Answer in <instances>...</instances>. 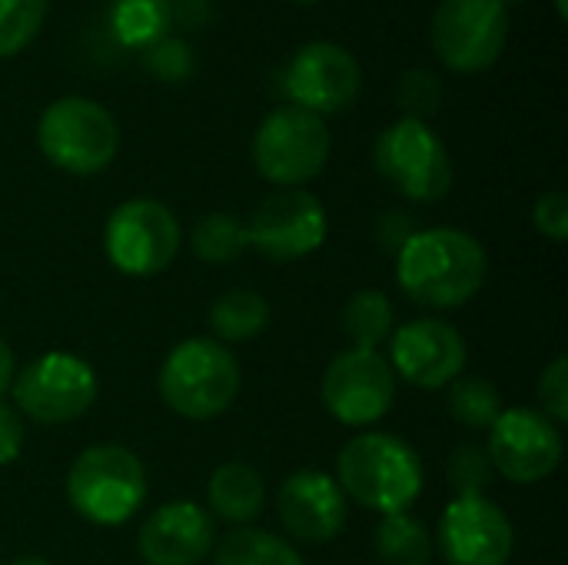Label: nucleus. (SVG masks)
Masks as SVG:
<instances>
[{
  "label": "nucleus",
  "mask_w": 568,
  "mask_h": 565,
  "mask_svg": "<svg viewBox=\"0 0 568 565\" xmlns=\"http://www.w3.org/2000/svg\"><path fill=\"white\" fill-rule=\"evenodd\" d=\"M326 413L343 426H373L379 423L396 400V373L379 350H346L339 353L320 386Z\"/></svg>",
  "instance_id": "11"
},
{
  "label": "nucleus",
  "mask_w": 568,
  "mask_h": 565,
  "mask_svg": "<svg viewBox=\"0 0 568 565\" xmlns=\"http://www.w3.org/2000/svg\"><path fill=\"white\" fill-rule=\"evenodd\" d=\"M23 440H27V430H23V416L0 400V466L13 463L23 450Z\"/></svg>",
  "instance_id": "34"
},
{
  "label": "nucleus",
  "mask_w": 568,
  "mask_h": 565,
  "mask_svg": "<svg viewBox=\"0 0 568 565\" xmlns=\"http://www.w3.org/2000/svg\"><path fill=\"white\" fill-rule=\"evenodd\" d=\"M280 523L283 529L310 546L329 543L343 533L346 526V496L339 483L320 470H300L286 476L276 496Z\"/></svg>",
  "instance_id": "18"
},
{
  "label": "nucleus",
  "mask_w": 568,
  "mask_h": 565,
  "mask_svg": "<svg viewBox=\"0 0 568 565\" xmlns=\"http://www.w3.org/2000/svg\"><path fill=\"white\" fill-rule=\"evenodd\" d=\"M143 63H146V70H150L156 80H163V83H180V80H186V77L193 73L196 57H193V50H190L183 40L160 37V40H153V43L143 50Z\"/></svg>",
  "instance_id": "29"
},
{
  "label": "nucleus",
  "mask_w": 568,
  "mask_h": 565,
  "mask_svg": "<svg viewBox=\"0 0 568 565\" xmlns=\"http://www.w3.org/2000/svg\"><path fill=\"white\" fill-rule=\"evenodd\" d=\"M67 500L73 513L93 526H123L146 500V470L126 446H90L67 473Z\"/></svg>",
  "instance_id": "3"
},
{
  "label": "nucleus",
  "mask_w": 568,
  "mask_h": 565,
  "mask_svg": "<svg viewBox=\"0 0 568 565\" xmlns=\"http://www.w3.org/2000/svg\"><path fill=\"white\" fill-rule=\"evenodd\" d=\"M506 7H513V3H526V0H503Z\"/></svg>",
  "instance_id": "38"
},
{
  "label": "nucleus",
  "mask_w": 568,
  "mask_h": 565,
  "mask_svg": "<svg viewBox=\"0 0 568 565\" xmlns=\"http://www.w3.org/2000/svg\"><path fill=\"white\" fill-rule=\"evenodd\" d=\"M183 233L173 210L160 200L136 196L120 203L103 226V250L113 270L123 276H156L180 253Z\"/></svg>",
  "instance_id": "9"
},
{
  "label": "nucleus",
  "mask_w": 568,
  "mask_h": 565,
  "mask_svg": "<svg viewBox=\"0 0 568 565\" xmlns=\"http://www.w3.org/2000/svg\"><path fill=\"white\" fill-rule=\"evenodd\" d=\"M326 210L310 190H276L250 216V246L273 263H296L326 243Z\"/></svg>",
  "instance_id": "13"
},
{
  "label": "nucleus",
  "mask_w": 568,
  "mask_h": 565,
  "mask_svg": "<svg viewBox=\"0 0 568 565\" xmlns=\"http://www.w3.org/2000/svg\"><path fill=\"white\" fill-rule=\"evenodd\" d=\"M13 410L40 426L80 420L97 400V373L87 360L53 350L13 373Z\"/></svg>",
  "instance_id": "8"
},
{
  "label": "nucleus",
  "mask_w": 568,
  "mask_h": 565,
  "mask_svg": "<svg viewBox=\"0 0 568 565\" xmlns=\"http://www.w3.org/2000/svg\"><path fill=\"white\" fill-rule=\"evenodd\" d=\"M449 413L466 430H493L503 413L499 390L483 376H459L449 383Z\"/></svg>",
  "instance_id": "25"
},
{
  "label": "nucleus",
  "mask_w": 568,
  "mask_h": 565,
  "mask_svg": "<svg viewBox=\"0 0 568 565\" xmlns=\"http://www.w3.org/2000/svg\"><path fill=\"white\" fill-rule=\"evenodd\" d=\"M532 223L536 230L552 240V243H566L568 240V196L562 190L542 193L532 206Z\"/></svg>",
  "instance_id": "32"
},
{
  "label": "nucleus",
  "mask_w": 568,
  "mask_h": 565,
  "mask_svg": "<svg viewBox=\"0 0 568 565\" xmlns=\"http://www.w3.org/2000/svg\"><path fill=\"white\" fill-rule=\"evenodd\" d=\"M156 386L176 416L213 420L226 413L240 393V363L223 343L193 336L170 350Z\"/></svg>",
  "instance_id": "4"
},
{
  "label": "nucleus",
  "mask_w": 568,
  "mask_h": 565,
  "mask_svg": "<svg viewBox=\"0 0 568 565\" xmlns=\"http://www.w3.org/2000/svg\"><path fill=\"white\" fill-rule=\"evenodd\" d=\"M556 13H559V20H566V17H568V0H556Z\"/></svg>",
  "instance_id": "37"
},
{
  "label": "nucleus",
  "mask_w": 568,
  "mask_h": 565,
  "mask_svg": "<svg viewBox=\"0 0 568 565\" xmlns=\"http://www.w3.org/2000/svg\"><path fill=\"white\" fill-rule=\"evenodd\" d=\"M489 463L493 470L519 486L542 483L552 476L562 463L566 443H562V426H556L549 416L539 410H503L499 420L489 430Z\"/></svg>",
  "instance_id": "12"
},
{
  "label": "nucleus",
  "mask_w": 568,
  "mask_h": 565,
  "mask_svg": "<svg viewBox=\"0 0 568 565\" xmlns=\"http://www.w3.org/2000/svg\"><path fill=\"white\" fill-rule=\"evenodd\" d=\"M329 147L333 140L323 117L300 107H280L263 117L253 137V163L266 183L283 190H303L323 173Z\"/></svg>",
  "instance_id": "6"
},
{
  "label": "nucleus",
  "mask_w": 568,
  "mask_h": 565,
  "mask_svg": "<svg viewBox=\"0 0 568 565\" xmlns=\"http://www.w3.org/2000/svg\"><path fill=\"white\" fill-rule=\"evenodd\" d=\"M113 23L123 43L130 47H150L166 33L170 23V3L166 0H116Z\"/></svg>",
  "instance_id": "26"
},
{
  "label": "nucleus",
  "mask_w": 568,
  "mask_h": 565,
  "mask_svg": "<svg viewBox=\"0 0 568 565\" xmlns=\"http://www.w3.org/2000/svg\"><path fill=\"white\" fill-rule=\"evenodd\" d=\"M190 246L203 263H233V260H240L246 253L250 233H246V223L236 213H206L193 226Z\"/></svg>",
  "instance_id": "24"
},
{
  "label": "nucleus",
  "mask_w": 568,
  "mask_h": 565,
  "mask_svg": "<svg viewBox=\"0 0 568 565\" xmlns=\"http://www.w3.org/2000/svg\"><path fill=\"white\" fill-rule=\"evenodd\" d=\"M443 103V83L433 70L416 67L409 73H403L399 80V107L406 117L413 120H426L429 113H436Z\"/></svg>",
  "instance_id": "30"
},
{
  "label": "nucleus",
  "mask_w": 568,
  "mask_h": 565,
  "mask_svg": "<svg viewBox=\"0 0 568 565\" xmlns=\"http://www.w3.org/2000/svg\"><path fill=\"white\" fill-rule=\"evenodd\" d=\"M10 383H13V353H10V346L0 340V400H3V393L10 390Z\"/></svg>",
  "instance_id": "35"
},
{
  "label": "nucleus",
  "mask_w": 568,
  "mask_h": 565,
  "mask_svg": "<svg viewBox=\"0 0 568 565\" xmlns=\"http://www.w3.org/2000/svg\"><path fill=\"white\" fill-rule=\"evenodd\" d=\"M493 476L496 470L483 446H459L449 460V483L456 496H486V486L493 483Z\"/></svg>",
  "instance_id": "28"
},
{
  "label": "nucleus",
  "mask_w": 568,
  "mask_h": 565,
  "mask_svg": "<svg viewBox=\"0 0 568 565\" xmlns=\"http://www.w3.org/2000/svg\"><path fill=\"white\" fill-rule=\"evenodd\" d=\"M376 173L413 203H436L453 190V160L426 120L399 117L373 147Z\"/></svg>",
  "instance_id": "7"
},
{
  "label": "nucleus",
  "mask_w": 568,
  "mask_h": 565,
  "mask_svg": "<svg viewBox=\"0 0 568 565\" xmlns=\"http://www.w3.org/2000/svg\"><path fill=\"white\" fill-rule=\"evenodd\" d=\"M10 565H50L47 559H40V556H20V559H13Z\"/></svg>",
  "instance_id": "36"
},
{
  "label": "nucleus",
  "mask_w": 568,
  "mask_h": 565,
  "mask_svg": "<svg viewBox=\"0 0 568 565\" xmlns=\"http://www.w3.org/2000/svg\"><path fill=\"white\" fill-rule=\"evenodd\" d=\"M37 147L57 170L90 176L113 163L120 150V127L97 100L60 97L40 113Z\"/></svg>",
  "instance_id": "5"
},
{
  "label": "nucleus",
  "mask_w": 568,
  "mask_h": 565,
  "mask_svg": "<svg viewBox=\"0 0 568 565\" xmlns=\"http://www.w3.org/2000/svg\"><path fill=\"white\" fill-rule=\"evenodd\" d=\"M466 340L453 323L443 320H413L393 333L389 366L406 383L419 390H439L463 376L466 370Z\"/></svg>",
  "instance_id": "16"
},
{
  "label": "nucleus",
  "mask_w": 568,
  "mask_h": 565,
  "mask_svg": "<svg viewBox=\"0 0 568 565\" xmlns=\"http://www.w3.org/2000/svg\"><path fill=\"white\" fill-rule=\"evenodd\" d=\"M439 63L453 73L489 70L509 40V7L503 0H443L429 27Z\"/></svg>",
  "instance_id": "10"
},
{
  "label": "nucleus",
  "mask_w": 568,
  "mask_h": 565,
  "mask_svg": "<svg viewBox=\"0 0 568 565\" xmlns=\"http://www.w3.org/2000/svg\"><path fill=\"white\" fill-rule=\"evenodd\" d=\"M413 233H416V223H413L406 213L393 210V213L379 216V223H376V246H379L383 253L396 256V253L409 243Z\"/></svg>",
  "instance_id": "33"
},
{
  "label": "nucleus",
  "mask_w": 568,
  "mask_h": 565,
  "mask_svg": "<svg viewBox=\"0 0 568 565\" xmlns=\"http://www.w3.org/2000/svg\"><path fill=\"white\" fill-rule=\"evenodd\" d=\"M213 565H303L300 553L283 539L256 526H240L213 549Z\"/></svg>",
  "instance_id": "22"
},
{
  "label": "nucleus",
  "mask_w": 568,
  "mask_h": 565,
  "mask_svg": "<svg viewBox=\"0 0 568 565\" xmlns=\"http://www.w3.org/2000/svg\"><path fill=\"white\" fill-rule=\"evenodd\" d=\"M373 549H376L379 565H429L436 546H433L429 529L416 516L393 513V516H383V523L376 526Z\"/></svg>",
  "instance_id": "21"
},
{
  "label": "nucleus",
  "mask_w": 568,
  "mask_h": 565,
  "mask_svg": "<svg viewBox=\"0 0 568 565\" xmlns=\"http://www.w3.org/2000/svg\"><path fill=\"white\" fill-rule=\"evenodd\" d=\"M47 20V0H0V60L33 43Z\"/></svg>",
  "instance_id": "27"
},
{
  "label": "nucleus",
  "mask_w": 568,
  "mask_h": 565,
  "mask_svg": "<svg viewBox=\"0 0 568 565\" xmlns=\"http://www.w3.org/2000/svg\"><path fill=\"white\" fill-rule=\"evenodd\" d=\"M283 90L293 100L290 107L310 110L316 117L339 113L359 97L363 70L346 47L329 40H313L290 57L283 70Z\"/></svg>",
  "instance_id": "14"
},
{
  "label": "nucleus",
  "mask_w": 568,
  "mask_h": 565,
  "mask_svg": "<svg viewBox=\"0 0 568 565\" xmlns=\"http://www.w3.org/2000/svg\"><path fill=\"white\" fill-rule=\"evenodd\" d=\"M336 483L346 500L379 516L406 513L423 493V463L409 443L389 433L353 436L336 460Z\"/></svg>",
  "instance_id": "2"
},
{
  "label": "nucleus",
  "mask_w": 568,
  "mask_h": 565,
  "mask_svg": "<svg viewBox=\"0 0 568 565\" xmlns=\"http://www.w3.org/2000/svg\"><path fill=\"white\" fill-rule=\"evenodd\" d=\"M393 303L383 290H359L343 306V333L356 350H379L393 336Z\"/></svg>",
  "instance_id": "23"
},
{
  "label": "nucleus",
  "mask_w": 568,
  "mask_h": 565,
  "mask_svg": "<svg viewBox=\"0 0 568 565\" xmlns=\"http://www.w3.org/2000/svg\"><path fill=\"white\" fill-rule=\"evenodd\" d=\"M539 403H542V416H549L556 426H562L568 420V360L556 356L549 363V370L539 380Z\"/></svg>",
  "instance_id": "31"
},
{
  "label": "nucleus",
  "mask_w": 568,
  "mask_h": 565,
  "mask_svg": "<svg viewBox=\"0 0 568 565\" xmlns=\"http://www.w3.org/2000/svg\"><path fill=\"white\" fill-rule=\"evenodd\" d=\"M206 500L216 519L246 526L266 506V483L250 463H223L206 483Z\"/></svg>",
  "instance_id": "19"
},
{
  "label": "nucleus",
  "mask_w": 568,
  "mask_h": 565,
  "mask_svg": "<svg viewBox=\"0 0 568 565\" xmlns=\"http://www.w3.org/2000/svg\"><path fill=\"white\" fill-rule=\"evenodd\" d=\"M436 543L449 565H509L516 529L493 500L456 496L439 516Z\"/></svg>",
  "instance_id": "15"
},
{
  "label": "nucleus",
  "mask_w": 568,
  "mask_h": 565,
  "mask_svg": "<svg viewBox=\"0 0 568 565\" xmlns=\"http://www.w3.org/2000/svg\"><path fill=\"white\" fill-rule=\"evenodd\" d=\"M213 516L190 500L163 503L143 519L136 533V553L146 565H200L213 553Z\"/></svg>",
  "instance_id": "17"
},
{
  "label": "nucleus",
  "mask_w": 568,
  "mask_h": 565,
  "mask_svg": "<svg viewBox=\"0 0 568 565\" xmlns=\"http://www.w3.org/2000/svg\"><path fill=\"white\" fill-rule=\"evenodd\" d=\"M270 323V303L256 290H226L210 306V330L216 343H246Z\"/></svg>",
  "instance_id": "20"
},
{
  "label": "nucleus",
  "mask_w": 568,
  "mask_h": 565,
  "mask_svg": "<svg viewBox=\"0 0 568 565\" xmlns=\"http://www.w3.org/2000/svg\"><path fill=\"white\" fill-rule=\"evenodd\" d=\"M293 3H316V0H293Z\"/></svg>",
  "instance_id": "39"
},
{
  "label": "nucleus",
  "mask_w": 568,
  "mask_h": 565,
  "mask_svg": "<svg viewBox=\"0 0 568 565\" xmlns=\"http://www.w3.org/2000/svg\"><path fill=\"white\" fill-rule=\"evenodd\" d=\"M399 290L429 310H456L479 296L489 280V256L473 233L456 226L416 230L396 253Z\"/></svg>",
  "instance_id": "1"
}]
</instances>
